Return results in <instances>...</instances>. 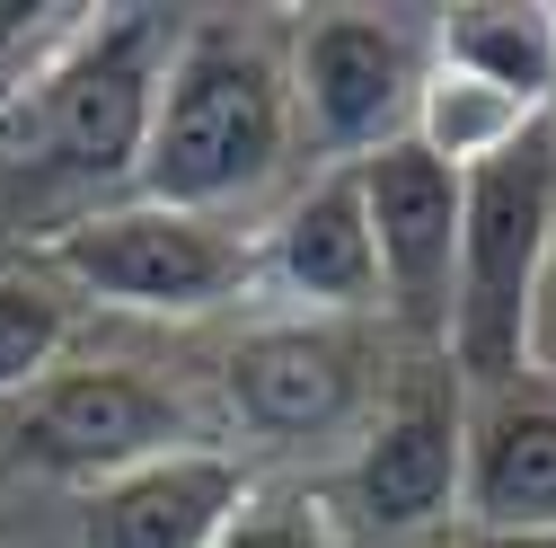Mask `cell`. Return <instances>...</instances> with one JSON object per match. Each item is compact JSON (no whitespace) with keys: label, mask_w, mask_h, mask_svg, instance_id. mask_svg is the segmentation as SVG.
Here are the masks:
<instances>
[{"label":"cell","mask_w":556,"mask_h":548,"mask_svg":"<svg viewBox=\"0 0 556 548\" xmlns=\"http://www.w3.org/2000/svg\"><path fill=\"white\" fill-rule=\"evenodd\" d=\"M433 62L547 115L556 107V0H468L433 27Z\"/></svg>","instance_id":"cell-13"},{"label":"cell","mask_w":556,"mask_h":548,"mask_svg":"<svg viewBox=\"0 0 556 548\" xmlns=\"http://www.w3.org/2000/svg\"><path fill=\"white\" fill-rule=\"evenodd\" d=\"M530 124H547V115H530L521 98H504V89L451 72V62H425V89H415L406 142L425 151V160H442V169H459V177H477L485 160H504Z\"/></svg>","instance_id":"cell-14"},{"label":"cell","mask_w":556,"mask_h":548,"mask_svg":"<svg viewBox=\"0 0 556 548\" xmlns=\"http://www.w3.org/2000/svg\"><path fill=\"white\" fill-rule=\"evenodd\" d=\"M222 398L265 443H327L371 416L380 354H371L363 319H265L230 346Z\"/></svg>","instance_id":"cell-8"},{"label":"cell","mask_w":556,"mask_h":548,"mask_svg":"<svg viewBox=\"0 0 556 548\" xmlns=\"http://www.w3.org/2000/svg\"><path fill=\"white\" fill-rule=\"evenodd\" d=\"M459 469H468V381L442 354H415L397 389L371 398L344 460V513L380 539L442 531L459 513Z\"/></svg>","instance_id":"cell-6"},{"label":"cell","mask_w":556,"mask_h":548,"mask_svg":"<svg viewBox=\"0 0 556 548\" xmlns=\"http://www.w3.org/2000/svg\"><path fill=\"white\" fill-rule=\"evenodd\" d=\"M521 381H547L556 389V231H547L539 284H530V319H521Z\"/></svg>","instance_id":"cell-17"},{"label":"cell","mask_w":556,"mask_h":548,"mask_svg":"<svg viewBox=\"0 0 556 548\" xmlns=\"http://www.w3.org/2000/svg\"><path fill=\"white\" fill-rule=\"evenodd\" d=\"M213 443L203 416L142 363H53L18 407H0V451L27 477H53V487H98V477H124L142 460L194 451Z\"/></svg>","instance_id":"cell-5"},{"label":"cell","mask_w":556,"mask_h":548,"mask_svg":"<svg viewBox=\"0 0 556 548\" xmlns=\"http://www.w3.org/2000/svg\"><path fill=\"white\" fill-rule=\"evenodd\" d=\"M177 27L186 18H168V10H80V27L0 107L10 160L53 186H132Z\"/></svg>","instance_id":"cell-2"},{"label":"cell","mask_w":556,"mask_h":548,"mask_svg":"<svg viewBox=\"0 0 556 548\" xmlns=\"http://www.w3.org/2000/svg\"><path fill=\"white\" fill-rule=\"evenodd\" d=\"M256 284L283 292L292 319H371L380 310V265H371L354 169H327L283 203V222L256 248Z\"/></svg>","instance_id":"cell-11"},{"label":"cell","mask_w":556,"mask_h":548,"mask_svg":"<svg viewBox=\"0 0 556 548\" xmlns=\"http://www.w3.org/2000/svg\"><path fill=\"white\" fill-rule=\"evenodd\" d=\"M459 548H556V531H468Z\"/></svg>","instance_id":"cell-18"},{"label":"cell","mask_w":556,"mask_h":548,"mask_svg":"<svg viewBox=\"0 0 556 548\" xmlns=\"http://www.w3.org/2000/svg\"><path fill=\"white\" fill-rule=\"evenodd\" d=\"M45 274L72 301L132 310V319H213L256 284L248 231L213 213H168V203H89L80 222L45 239Z\"/></svg>","instance_id":"cell-4"},{"label":"cell","mask_w":556,"mask_h":548,"mask_svg":"<svg viewBox=\"0 0 556 548\" xmlns=\"http://www.w3.org/2000/svg\"><path fill=\"white\" fill-rule=\"evenodd\" d=\"M547 231H556V124H530L459 195V274H451L442 363L468 389L521 381V319H530Z\"/></svg>","instance_id":"cell-3"},{"label":"cell","mask_w":556,"mask_h":548,"mask_svg":"<svg viewBox=\"0 0 556 548\" xmlns=\"http://www.w3.org/2000/svg\"><path fill=\"white\" fill-rule=\"evenodd\" d=\"M213 548H344V513L327 487H301V477H283V487L248 477V496L230 505Z\"/></svg>","instance_id":"cell-16"},{"label":"cell","mask_w":556,"mask_h":548,"mask_svg":"<svg viewBox=\"0 0 556 548\" xmlns=\"http://www.w3.org/2000/svg\"><path fill=\"white\" fill-rule=\"evenodd\" d=\"M72 327H80V301L36 265H0V407H18L62 354H72Z\"/></svg>","instance_id":"cell-15"},{"label":"cell","mask_w":556,"mask_h":548,"mask_svg":"<svg viewBox=\"0 0 556 548\" xmlns=\"http://www.w3.org/2000/svg\"><path fill=\"white\" fill-rule=\"evenodd\" d=\"M425 62H433V45L389 10H318V18L292 27V53H283L292 124L336 169H354L363 151L406 133Z\"/></svg>","instance_id":"cell-7"},{"label":"cell","mask_w":556,"mask_h":548,"mask_svg":"<svg viewBox=\"0 0 556 548\" xmlns=\"http://www.w3.org/2000/svg\"><path fill=\"white\" fill-rule=\"evenodd\" d=\"M292 89L283 53L239 18H194L177 27V53L151 98V133L132 160V195L168 213H213L230 222L248 195H265L292 160Z\"/></svg>","instance_id":"cell-1"},{"label":"cell","mask_w":556,"mask_h":548,"mask_svg":"<svg viewBox=\"0 0 556 548\" xmlns=\"http://www.w3.org/2000/svg\"><path fill=\"white\" fill-rule=\"evenodd\" d=\"M239 496H248V469L222 443H194V451H168V460L80 487L72 548H213Z\"/></svg>","instance_id":"cell-10"},{"label":"cell","mask_w":556,"mask_h":548,"mask_svg":"<svg viewBox=\"0 0 556 548\" xmlns=\"http://www.w3.org/2000/svg\"><path fill=\"white\" fill-rule=\"evenodd\" d=\"M354 195L371 222V265H380V310L415 336L425 354H442L451 327V274H459V195L468 177L425 160L397 133V142L354 160Z\"/></svg>","instance_id":"cell-9"},{"label":"cell","mask_w":556,"mask_h":548,"mask_svg":"<svg viewBox=\"0 0 556 548\" xmlns=\"http://www.w3.org/2000/svg\"><path fill=\"white\" fill-rule=\"evenodd\" d=\"M459 522L468 531H556V389L547 381L468 389Z\"/></svg>","instance_id":"cell-12"}]
</instances>
